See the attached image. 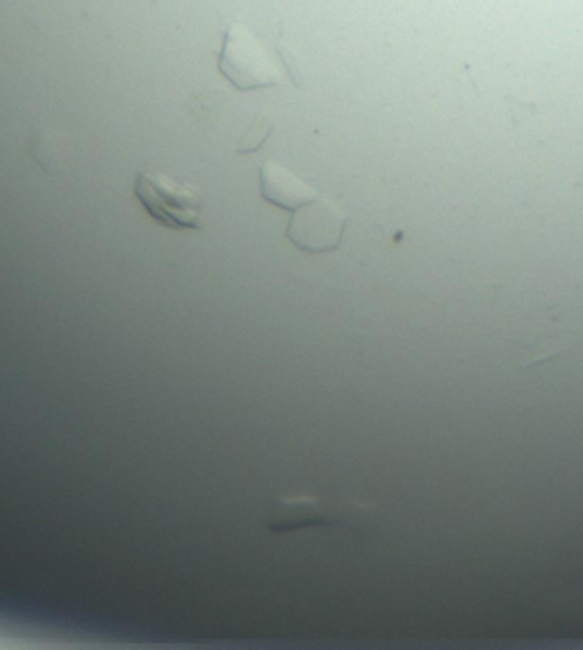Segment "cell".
I'll list each match as a JSON object with an SVG mask.
<instances>
[{"label": "cell", "mask_w": 583, "mask_h": 650, "mask_svg": "<svg viewBox=\"0 0 583 650\" xmlns=\"http://www.w3.org/2000/svg\"><path fill=\"white\" fill-rule=\"evenodd\" d=\"M30 155L43 172L58 174L64 167V160H66L64 158L66 155L64 137L58 133H51V130L35 133L30 137Z\"/></svg>", "instance_id": "6"}, {"label": "cell", "mask_w": 583, "mask_h": 650, "mask_svg": "<svg viewBox=\"0 0 583 650\" xmlns=\"http://www.w3.org/2000/svg\"><path fill=\"white\" fill-rule=\"evenodd\" d=\"M261 195L265 201L292 213L319 197L310 183L299 178L276 160H267L261 170Z\"/></svg>", "instance_id": "5"}, {"label": "cell", "mask_w": 583, "mask_h": 650, "mask_svg": "<svg viewBox=\"0 0 583 650\" xmlns=\"http://www.w3.org/2000/svg\"><path fill=\"white\" fill-rule=\"evenodd\" d=\"M269 133H271V124H263V120H258V122H255L246 130V135L242 137V142L238 145V153H253V151H258Z\"/></svg>", "instance_id": "7"}, {"label": "cell", "mask_w": 583, "mask_h": 650, "mask_svg": "<svg viewBox=\"0 0 583 650\" xmlns=\"http://www.w3.org/2000/svg\"><path fill=\"white\" fill-rule=\"evenodd\" d=\"M329 523H335L333 512L331 509H326L319 498H313V496L278 498L271 504L267 521H265V525L276 534L317 527V525H329Z\"/></svg>", "instance_id": "4"}, {"label": "cell", "mask_w": 583, "mask_h": 650, "mask_svg": "<svg viewBox=\"0 0 583 650\" xmlns=\"http://www.w3.org/2000/svg\"><path fill=\"white\" fill-rule=\"evenodd\" d=\"M135 197L157 224L176 230H197L203 220V201L197 190L160 172H139Z\"/></svg>", "instance_id": "2"}, {"label": "cell", "mask_w": 583, "mask_h": 650, "mask_svg": "<svg viewBox=\"0 0 583 650\" xmlns=\"http://www.w3.org/2000/svg\"><path fill=\"white\" fill-rule=\"evenodd\" d=\"M346 215L340 208L326 199H315L294 211L286 236L288 240L308 253L335 251L342 242Z\"/></svg>", "instance_id": "3"}, {"label": "cell", "mask_w": 583, "mask_h": 650, "mask_svg": "<svg viewBox=\"0 0 583 650\" xmlns=\"http://www.w3.org/2000/svg\"><path fill=\"white\" fill-rule=\"evenodd\" d=\"M219 72L242 91L278 85L288 78L283 55L269 49L242 23H232L226 33L219 53Z\"/></svg>", "instance_id": "1"}]
</instances>
